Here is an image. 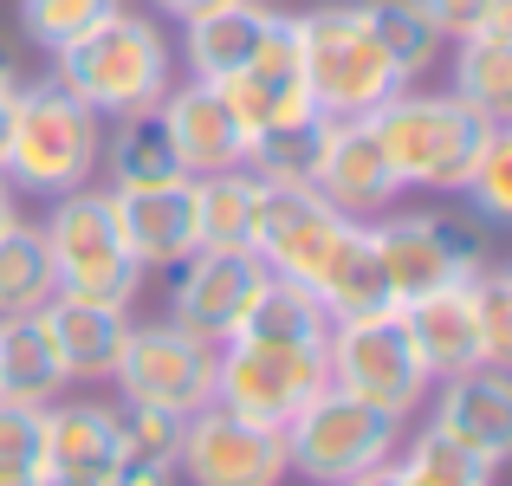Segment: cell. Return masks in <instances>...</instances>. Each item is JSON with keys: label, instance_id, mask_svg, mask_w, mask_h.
I'll return each mask as SVG.
<instances>
[{"label": "cell", "instance_id": "ac0fdd59", "mask_svg": "<svg viewBox=\"0 0 512 486\" xmlns=\"http://www.w3.org/2000/svg\"><path fill=\"white\" fill-rule=\"evenodd\" d=\"M117 201V227H124L137 266H182L201 247L195 234V175L182 182H156V188H111Z\"/></svg>", "mask_w": 512, "mask_h": 486}, {"label": "cell", "instance_id": "60d3db41", "mask_svg": "<svg viewBox=\"0 0 512 486\" xmlns=\"http://www.w3.org/2000/svg\"><path fill=\"white\" fill-rule=\"evenodd\" d=\"M480 33H487V39H512V0H493L487 20H480ZM467 39H474V33H467Z\"/></svg>", "mask_w": 512, "mask_h": 486}, {"label": "cell", "instance_id": "cb8c5ba5", "mask_svg": "<svg viewBox=\"0 0 512 486\" xmlns=\"http://www.w3.org/2000/svg\"><path fill=\"white\" fill-rule=\"evenodd\" d=\"M72 383L59 363V344H52L46 318L26 312V318H0V396L7 402H59V389Z\"/></svg>", "mask_w": 512, "mask_h": 486}, {"label": "cell", "instance_id": "83f0119b", "mask_svg": "<svg viewBox=\"0 0 512 486\" xmlns=\"http://www.w3.org/2000/svg\"><path fill=\"white\" fill-rule=\"evenodd\" d=\"M234 337H260V344H305V350H325V337H331V312L318 305V292H312V286L266 273L260 299H253V312L240 318V331H234Z\"/></svg>", "mask_w": 512, "mask_h": 486}, {"label": "cell", "instance_id": "8d00e7d4", "mask_svg": "<svg viewBox=\"0 0 512 486\" xmlns=\"http://www.w3.org/2000/svg\"><path fill=\"white\" fill-rule=\"evenodd\" d=\"M39 461H46V409L0 396V480L39 474Z\"/></svg>", "mask_w": 512, "mask_h": 486}, {"label": "cell", "instance_id": "5b68a950", "mask_svg": "<svg viewBox=\"0 0 512 486\" xmlns=\"http://www.w3.org/2000/svg\"><path fill=\"white\" fill-rule=\"evenodd\" d=\"M299 26V72L305 98L318 117H370L376 104H389L402 91L396 65L383 59V46L370 39V26L357 20V0H331V7L292 13Z\"/></svg>", "mask_w": 512, "mask_h": 486}, {"label": "cell", "instance_id": "4fadbf2b", "mask_svg": "<svg viewBox=\"0 0 512 486\" xmlns=\"http://www.w3.org/2000/svg\"><path fill=\"white\" fill-rule=\"evenodd\" d=\"M266 286V260L260 253H214L195 247L175 266V292H169V324H182L201 344H227L240 331V318L253 312Z\"/></svg>", "mask_w": 512, "mask_h": 486}, {"label": "cell", "instance_id": "d4e9b609", "mask_svg": "<svg viewBox=\"0 0 512 486\" xmlns=\"http://www.w3.org/2000/svg\"><path fill=\"white\" fill-rule=\"evenodd\" d=\"M312 292H318V305L331 312V324H344V318H370V312H389V279H383V260H376V247H370V227L363 221H350V234H344V247L331 253V266L312 279Z\"/></svg>", "mask_w": 512, "mask_h": 486}, {"label": "cell", "instance_id": "4dcf8cb0", "mask_svg": "<svg viewBox=\"0 0 512 486\" xmlns=\"http://www.w3.org/2000/svg\"><path fill=\"white\" fill-rule=\"evenodd\" d=\"M325 124L331 117L305 111V117H286V124H266L247 137V169L260 182H312L318 169V150H325Z\"/></svg>", "mask_w": 512, "mask_h": 486}, {"label": "cell", "instance_id": "b9f144b4", "mask_svg": "<svg viewBox=\"0 0 512 486\" xmlns=\"http://www.w3.org/2000/svg\"><path fill=\"white\" fill-rule=\"evenodd\" d=\"M344 486H409V474H402L396 461H383V467H370V474H357V480H344Z\"/></svg>", "mask_w": 512, "mask_h": 486}, {"label": "cell", "instance_id": "3957f363", "mask_svg": "<svg viewBox=\"0 0 512 486\" xmlns=\"http://www.w3.org/2000/svg\"><path fill=\"white\" fill-rule=\"evenodd\" d=\"M363 124L376 130L402 188H428V195H461L493 137V124L480 111H467L454 91H409V85L389 104H376Z\"/></svg>", "mask_w": 512, "mask_h": 486}, {"label": "cell", "instance_id": "bcb514c9", "mask_svg": "<svg viewBox=\"0 0 512 486\" xmlns=\"http://www.w3.org/2000/svg\"><path fill=\"white\" fill-rule=\"evenodd\" d=\"M46 486H111V474H59V480H46Z\"/></svg>", "mask_w": 512, "mask_h": 486}, {"label": "cell", "instance_id": "2e32d148", "mask_svg": "<svg viewBox=\"0 0 512 486\" xmlns=\"http://www.w3.org/2000/svg\"><path fill=\"white\" fill-rule=\"evenodd\" d=\"M435 428L454 435L461 448H474L487 467L512 461V370H493V363H474L461 376H441L435 389Z\"/></svg>", "mask_w": 512, "mask_h": 486}, {"label": "cell", "instance_id": "277c9868", "mask_svg": "<svg viewBox=\"0 0 512 486\" xmlns=\"http://www.w3.org/2000/svg\"><path fill=\"white\" fill-rule=\"evenodd\" d=\"M52 247V266H59V292L91 305H117V312H137L143 299V266L130 253L124 227H117V201L104 182H85L72 195H52V214L39 221Z\"/></svg>", "mask_w": 512, "mask_h": 486}, {"label": "cell", "instance_id": "44dd1931", "mask_svg": "<svg viewBox=\"0 0 512 486\" xmlns=\"http://www.w3.org/2000/svg\"><path fill=\"white\" fill-rule=\"evenodd\" d=\"M39 318H46V331H52V344H59V363H65L72 383H111L117 350H124V337H130V312L59 292Z\"/></svg>", "mask_w": 512, "mask_h": 486}, {"label": "cell", "instance_id": "8992f818", "mask_svg": "<svg viewBox=\"0 0 512 486\" xmlns=\"http://www.w3.org/2000/svg\"><path fill=\"white\" fill-rule=\"evenodd\" d=\"M325 370H331V389H344V396H357V402H370V409L396 415V422H409V415L428 402V389H435V376L422 370L409 331H402L396 305H389V312H370V318L331 324Z\"/></svg>", "mask_w": 512, "mask_h": 486}, {"label": "cell", "instance_id": "d6a6232c", "mask_svg": "<svg viewBox=\"0 0 512 486\" xmlns=\"http://www.w3.org/2000/svg\"><path fill=\"white\" fill-rule=\"evenodd\" d=\"M467 299H474V331H480V363L512 370V266H480L467 279Z\"/></svg>", "mask_w": 512, "mask_h": 486}, {"label": "cell", "instance_id": "f1b7e54d", "mask_svg": "<svg viewBox=\"0 0 512 486\" xmlns=\"http://www.w3.org/2000/svg\"><path fill=\"white\" fill-rule=\"evenodd\" d=\"M59 299V266H52V247L33 221H13L0 234V318H26V312H46Z\"/></svg>", "mask_w": 512, "mask_h": 486}, {"label": "cell", "instance_id": "7c38bea8", "mask_svg": "<svg viewBox=\"0 0 512 486\" xmlns=\"http://www.w3.org/2000/svg\"><path fill=\"white\" fill-rule=\"evenodd\" d=\"M350 221L318 195L312 182H266L260 188V227H253V253L266 260V273L312 286L331 266V253L344 247Z\"/></svg>", "mask_w": 512, "mask_h": 486}, {"label": "cell", "instance_id": "f6af8a7d", "mask_svg": "<svg viewBox=\"0 0 512 486\" xmlns=\"http://www.w3.org/2000/svg\"><path fill=\"white\" fill-rule=\"evenodd\" d=\"M20 91V85H13ZM13 91H0V156H7V130H13Z\"/></svg>", "mask_w": 512, "mask_h": 486}, {"label": "cell", "instance_id": "d590c367", "mask_svg": "<svg viewBox=\"0 0 512 486\" xmlns=\"http://www.w3.org/2000/svg\"><path fill=\"white\" fill-rule=\"evenodd\" d=\"M182 415L169 409H143V402H124L117 409V461H175L182 454Z\"/></svg>", "mask_w": 512, "mask_h": 486}, {"label": "cell", "instance_id": "5bb4252c", "mask_svg": "<svg viewBox=\"0 0 512 486\" xmlns=\"http://www.w3.org/2000/svg\"><path fill=\"white\" fill-rule=\"evenodd\" d=\"M312 188L344 214V221H376L402 201V175L389 169L383 143L363 117H331L325 124V150H318Z\"/></svg>", "mask_w": 512, "mask_h": 486}, {"label": "cell", "instance_id": "7a4b0ae2", "mask_svg": "<svg viewBox=\"0 0 512 486\" xmlns=\"http://www.w3.org/2000/svg\"><path fill=\"white\" fill-rule=\"evenodd\" d=\"M98 150H104V117L85 111L59 78H20L13 91V130H7V175L20 195H72L98 182Z\"/></svg>", "mask_w": 512, "mask_h": 486}, {"label": "cell", "instance_id": "484cf974", "mask_svg": "<svg viewBox=\"0 0 512 486\" xmlns=\"http://www.w3.org/2000/svg\"><path fill=\"white\" fill-rule=\"evenodd\" d=\"M260 175L253 169H221L195 175V234L214 253H253V227H260Z\"/></svg>", "mask_w": 512, "mask_h": 486}, {"label": "cell", "instance_id": "e575fe53", "mask_svg": "<svg viewBox=\"0 0 512 486\" xmlns=\"http://www.w3.org/2000/svg\"><path fill=\"white\" fill-rule=\"evenodd\" d=\"M461 195H474V214L487 227H512V124H493V137H487V150H480Z\"/></svg>", "mask_w": 512, "mask_h": 486}, {"label": "cell", "instance_id": "7bdbcfd3", "mask_svg": "<svg viewBox=\"0 0 512 486\" xmlns=\"http://www.w3.org/2000/svg\"><path fill=\"white\" fill-rule=\"evenodd\" d=\"M13 221H20V188H13L7 175H0V234H7Z\"/></svg>", "mask_w": 512, "mask_h": 486}, {"label": "cell", "instance_id": "e0dca14e", "mask_svg": "<svg viewBox=\"0 0 512 486\" xmlns=\"http://www.w3.org/2000/svg\"><path fill=\"white\" fill-rule=\"evenodd\" d=\"M279 20H286V13L266 7V0H227V7H214V13L182 20V52H175V59L188 65V78L221 85V78L247 72V65L260 59L266 39L279 33Z\"/></svg>", "mask_w": 512, "mask_h": 486}, {"label": "cell", "instance_id": "7402d4cb", "mask_svg": "<svg viewBox=\"0 0 512 486\" xmlns=\"http://www.w3.org/2000/svg\"><path fill=\"white\" fill-rule=\"evenodd\" d=\"M117 467V409L98 396L85 402H46V461L39 474H111Z\"/></svg>", "mask_w": 512, "mask_h": 486}, {"label": "cell", "instance_id": "ba28073f", "mask_svg": "<svg viewBox=\"0 0 512 486\" xmlns=\"http://www.w3.org/2000/svg\"><path fill=\"white\" fill-rule=\"evenodd\" d=\"M370 227V247L383 260V279H389V299L409 305L422 292H441V286H461L487 266V240L480 227L467 221H448V214H376Z\"/></svg>", "mask_w": 512, "mask_h": 486}, {"label": "cell", "instance_id": "6da1fadb", "mask_svg": "<svg viewBox=\"0 0 512 486\" xmlns=\"http://www.w3.org/2000/svg\"><path fill=\"white\" fill-rule=\"evenodd\" d=\"M52 78L98 117L156 111L175 85V46L150 13L117 7L111 20H98L91 33H78L72 46L52 52Z\"/></svg>", "mask_w": 512, "mask_h": 486}, {"label": "cell", "instance_id": "ee69618b", "mask_svg": "<svg viewBox=\"0 0 512 486\" xmlns=\"http://www.w3.org/2000/svg\"><path fill=\"white\" fill-rule=\"evenodd\" d=\"M20 59H13V46H7V39H0V91H13V85H20Z\"/></svg>", "mask_w": 512, "mask_h": 486}, {"label": "cell", "instance_id": "f35d334b", "mask_svg": "<svg viewBox=\"0 0 512 486\" xmlns=\"http://www.w3.org/2000/svg\"><path fill=\"white\" fill-rule=\"evenodd\" d=\"M111 486H182V474H175V461H117Z\"/></svg>", "mask_w": 512, "mask_h": 486}, {"label": "cell", "instance_id": "30bf717a", "mask_svg": "<svg viewBox=\"0 0 512 486\" xmlns=\"http://www.w3.org/2000/svg\"><path fill=\"white\" fill-rule=\"evenodd\" d=\"M325 383H331L325 350L227 337V344H221V370H214V402L234 409V415H247V422L286 428Z\"/></svg>", "mask_w": 512, "mask_h": 486}, {"label": "cell", "instance_id": "603a6c76", "mask_svg": "<svg viewBox=\"0 0 512 486\" xmlns=\"http://www.w3.org/2000/svg\"><path fill=\"white\" fill-rule=\"evenodd\" d=\"M104 188H156V182H182V156H175L163 111H130V117H104V150H98Z\"/></svg>", "mask_w": 512, "mask_h": 486}, {"label": "cell", "instance_id": "836d02e7", "mask_svg": "<svg viewBox=\"0 0 512 486\" xmlns=\"http://www.w3.org/2000/svg\"><path fill=\"white\" fill-rule=\"evenodd\" d=\"M117 7H124V0H20V26L39 52H59V46H72L78 33H91L98 20H111Z\"/></svg>", "mask_w": 512, "mask_h": 486}, {"label": "cell", "instance_id": "9a60e30c", "mask_svg": "<svg viewBox=\"0 0 512 486\" xmlns=\"http://www.w3.org/2000/svg\"><path fill=\"white\" fill-rule=\"evenodd\" d=\"M163 130L182 156V175H221V169H247V124L227 111L221 85L208 78H182L169 85V98L156 104Z\"/></svg>", "mask_w": 512, "mask_h": 486}, {"label": "cell", "instance_id": "d6986e66", "mask_svg": "<svg viewBox=\"0 0 512 486\" xmlns=\"http://www.w3.org/2000/svg\"><path fill=\"white\" fill-rule=\"evenodd\" d=\"M221 98H227V111L247 124V137L266 130V124H286V117L312 111V98H305V72H299V26H292V13L279 20V33L266 39V52L247 65V72L221 78Z\"/></svg>", "mask_w": 512, "mask_h": 486}, {"label": "cell", "instance_id": "4316f807", "mask_svg": "<svg viewBox=\"0 0 512 486\" xmlns=\"http://www.w3.org/2000/svg\"><path fill=\"white\" fill-rule=\"evenodd\" d=\"M357 20L370 26V39L383 46V59L396 65L402 85L435 72L441 52H448V39H441V26L422 13V0H357Z\"/></svg>", "mask_w": 512, "mask_h": 486}, {"label": "cell", "instance_id": "8fae6325", "mask_svg": "<svg viewBox=\"0 0 512 486\" xmlns=\"http://www.w3.org/2000/svg\"><path fill=\"white\" fill-rule=\"evenodd\" d=\"M175 474L195 480V486H279V480L292 474L286 428L247 422V415L208 402V409L188 415V428H182Z\"/></svg>", "mask_w": 512, "mask_h": 486}, {"label": "cell", "instance_id": "74e56055", "mask_svg": "<svg viewBox=\"0 0 512 486\" xmlns=\"http://www.w3.org/2000/svg\"><path fill=\"white\" fill-rule=\"evenodd\" d=\"M487 7L493 0H422V13L441 26V39H467V33H480V20H487Z\"/></svg>", "mask_w": 512, "mask_h": 486}, {"label": "cell", "instance_id": "f546056e", "mask_svg": "<svg viewBox=\"0 0 512 486\" xmlns=\"http://www.w3.org/2000/svg\"><path fill=\"white\" fill-rule=\"evenodd\" d=\"M454 98L487 124H512V39H454Z\"/></svg>", "mask_w": 512, "mask_h": 486}, {"label": "cell", "instance_id": "1f68e13d", "mask_svg": "<svg viewBox=\"0 0 512 486\" xmlns=\"http://www.w3.org/2000/svg\"><path fill=\"white\" fill-rule=\"evenodd\" d=\"M396 454H402L396 467L409 474V486H493V474H500V467H487L474 448H461L454 435H441L435 422H428L422 435H409Z\"/></svg>", "mask_w": 512, "mask_h": 486}, {"label": "cell", "instance_id": "7dc6e473", "mask_svg": "<svg viewBox=\"0 0 512 486\" xmlns=\"http://www.w3.org/2000/svg\"><path fill=\"white\" fill-rule=\"evenodd\" d=\"M0 486H46V474H13V480H0Z\"/></svg>", "mask_w": 512, "mask_h": 486}, {"label": "cell", "instance_id": "ffe728a7", "mask_svg": "<svg viewBox=\"0 0 512 486\" xmlns=\"http://www.w3.org/2000/svg\"><path fill=\"white\" fill-rule=\"evenodd\" d=\"M402 312V331H409L422 370L435 376H461L480 363V331H474V299H467V279L461 286H441V292H422V299L396 305Z\"/></svg>", "mask_w": 512, "mask_h": 486}, {"label": "cell", "instance_id": "ab89813d", "mask_svg": "<svg viewBox=\"0 0 512 486\" xmlns=\"http://www.w3.org/2000/svg\"><path fill=\"white\" fill-rule=\"evenodd\" d=\"M156 13H169V20H195V13H214V7H227V0H150Z\"/></svg>", "mask_w": 512, "mask_h": 486}, {"label": "cell", "instance_id": "9c48e42d", "mask_svg": "<svg viewBox=\"0 0 512 486\" xmlns=\"http://www.w3.org/2000/svg\"><path fill=\"white\" fill-rule=\"evenodd\" d=\"M214 370H221V344H201L182 324L156 318V324H130L124 350H117V396L143 402V409H169V415H201L214 402Z\"/></svg>", "mask_w": 512, "mask_h": 486}, {"label": "cell", "instance_id": "52a82bcc", "mask_svg": "<svg viewBox=\"0 0 512 486\" xmlns=\"http://www.w3.org/2000/svg\"><path fill=\"white\" fill-rule=\"evenodd\" d=\"M402 448V422L370 402L344 396V389H318L299 415L286 422V454H292V474L318 480V486H344L370 467L396 461Z\"/></svg>", "mask_w": 512, "mask_h": 486}]
</instances>
